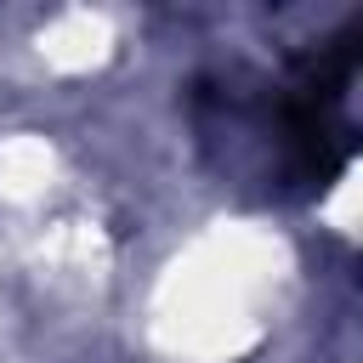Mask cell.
<instances>
[{"label": "cell", "instance_id": "1", "mask_svg": "<svg viewBox=\"0 0 363 363\" xmlns=\"http://www.w3.org/2000/svg\"><path fill=\"white\" fill-rule=\"evenodd\" d=\"M357 62V28H340L335 40L289 51L272 68H216L187 91L193 130L216 153L221 176L255 182L267 199H312L352 164Z\"/></svg>", "mask_w": 363, "mask_h": 363}]
</instances>
